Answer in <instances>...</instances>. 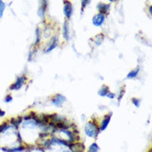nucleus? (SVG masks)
I'll list each match as a JSON object with an SVG mask.
<instances>
[{
    "mask_svg": "<svg viewBox=\"0 0 152 152\" xmlns=\"http://www.w3.org/2000/svg\"><path fill=\"white\" fill-rule=\"evenodd\" d=\"M89 3H91L89 0H84V1L81 2V9H82V10H83V9L86 7V5H87Z\"/></svg>",
    "mask_w": 152,
    "mask_h": 152,
    "instance_id": "aec40b11",
    "label": "nucleus"
},
{
    "mask_svg": "<svg viewBox=\"0 0 152 152\" xmlns=\"http://www.w3.org/2000/svg\"><path fill=\"white\" fill-rule=\"evenodd\" d=\"M12 100H13V99H12V97H11L10 96H8V97H6V99H5V101H6V102H10Z\"/></svg>",
    "mask_w": 152,
    "mask_h": 152,
    "instance_id": "5701e85b",
    "label": "nucleus"
},
{
    "mask_svg": "<svg viewBox=\"0 0 152 152\" xmlns=\"http://www.w3.org/2000/svg\"><path fill=\"white\" fill-rule=\"evenodd\" d=\"M97 9L100 12L99 13H102L105 15V13H107L109 9H110V4H105V3H100L97 5Z\"/></svg>",
    "mask_w": 152,
    "mask_h": 152,
    "instance_id": "6e6552de",
    "label": "nucleus"
},
{
    "mask_svg": "<svg viewBox=\"0 0 152 152\" xmlns=\"http://www.w3.org/2000/svg\"><path fill=\"white\" fill-rule=\"evenodd\" d=\"M69 148L72 152H83L85 150V145L83 143L75 142V143L69 144Z\"/></svg>",
    "mask_w": 152,
    "mask_h": 152,
    "instance_id": "f03ea898",
    "label": "nucleus"
},
{
    "mask_svg": "<svg viewBox=\"0 0 152 152\" xmlns=\"http://www.w3.org/2000/svg\"><path fill=\"white\" fill-rule=\"evenodd\" d=\"M63 152H70V151H64Z\"/></svg>",
    "mask_w": 152,
    "mask_h": 152,
    "instance_id": "bb28decb",
    "label": "nucleus"
},
{
    "mask_svg": "<svg viewBox=\"0 0 152 152\" xmlns=\"http://www.w3.org/2000/svg\"><path fill=\"white\" fill-rule=\"evenodd\" d=\"M57 46V37H53L52 38V40L49 42L47 47H46L45 52H46V53H49V52L53 51Z\"/></svg>",
    "mask_w": 152,
    "mask_h": 152,
    "instance_id": "423d86ee",
    "label": "nucleus"
},
{
    "mask_svg": "<svg viewBox=\"0 0 152 152\" xmlns=\"http://www.w3.org/2000/svg\"><path fill=\"white\" fill-rule=\"evenodd\" d=\"M63 12L65 16L67 17V18H70L72 14V3L70 2H68L67 3L65 4L64 9H63Z\"/></svg>",
    "mask_w": 152,
    "mask_h": 152,
    "instance_id": "0eeeda50",
    "label": "nucleus"
},
{
    "mask_svg": "<svg viewBox=\"0 0 152 152\" xmlns=\"http://www.w3.org/2000/svg\"><path fill=\"white\" fill-rule=\"evenodd\" d=\"M63 37H64V38H65L67 41H68V40H69V27H68V22H67V20H66V21L64 22V23H63Z\"/></svg>",
    "mask_w": 152,
    "mask_h": 152,
    "instance_id": "1a4fd4ad",
    "label": "nucleus"
},
{
    "mask_svg": "<svg viewBox=\"0 0 152 152\" xmlns=\"http://www.w3.org/2000/svg\"><path fill=\"white\" fill-rule=\"evenodd\" d=\"M151 7H150V12H151Z\"/></svg>",
    "mask_w": 152,
    "mask_h": 152,
    "instance_id": "a878e982",
    "label": "nucleus"
},
{
    "mask_svg": "<svg viewBox=\"0 0 152 152\" xmlns=\"http://www.w3.org/2000/svg\"><path fill=\"white\" fill-rule=\"evenodd\" d=\"M46 7H47V1H44V2H43L42 6L39 8V9H38V12H37V13H38V15H39V17H40V18H43V17H44L45 9H46Z\"/></svg>",
    "mask_w": 152,
    "mask_h": 152,
    "instance_id": "f8f14e48",
    "label": "nucleus"
},
{
    "mask_svg": "<svg viewBox=\"0 0 152 152\" xmlns=\"http://www.w3.org/2000/svg\"><path fill=\"white\" fill-rule=\"evenodd\" d=\"M111 115H108L103 121H102V123H101V128H100V131H105L106 129H107V127L109 125V122H110V121H111Z\"/></svg>",
    "mask_w": 152,
    "mask_h": 152,
    "instance_id": "9d476101",
    "label": "nucleus"
},
{
    "mask_svg": "<svg viewBox=\"0 0 152 152\" xmlns=\"http://www.w3.org/2000/svg\"><path fill=\"white\" fill-rule=\"evenodd\" d=\"M4 114H5V112H4L3 111H2V110L0 109V116H4Z\"/></svg>",
    "mask_w": 152,
    "mask_h": 152,
    "instance_id": "393cba45",
    "label": "nucleus"
},
{
    "mask_svg": "<svg viewBox=\"0 0 152 152\" xmlns=\"http://www.w3.org/2000/svg\"><path fill=\"white\" fill-rule=\"evenodd\" d=\"M47 133H41V134H40V137H41V138L47 137Z\"/></svg>",
    "mask_w": 152,
    "mask_h": 152,
    "instance_id": "b1692460",
    "label": "nucleus"
},
{
    "mask_svg": "<svg viewBox=\"0 0 152 152\" xmlns=\"http://www.w3.org/2000/svg\"><path fill=\"white\" fill-rule=\"evenodd\" d=\"M4 7H5L4 3L2 1H0V17H2V15H3V10H4Z\"/></svg>",
    "mask_w": 152,
    "mask_h": 152,
    "instance_id": "f3484780",
    "label": "nucleus"
},
{
    "mask_svg": "<svg viewBox=\"0 0 152 152\" xmlns=\"http://www.w3.org/2000/svg\"><path fill=\"white\" fill-rule=\"evenodd\" d=\"M99 146L97 143H92L90 145L88 152H98Z\"/></svg>",
    "mask_w": 152,
    "mask_h": 152,
    "instance_id": "ddd939ff",
    "label": "nucleus"
},
{
    "mask_svg": "<svg viewBox=\"0 0 152 152\" xmlns=\"http://www.w3.org/2000/svg\"><path fill=\"white\" fill-rule=\"evenodd\" d=\"M132 102H133V104H134L136 107H140V100H139V99L132 98Z\"/></svg>",
    "mask_w": 152,
    "mask_h": 152,
    "instance_id": "a211bd4d",
    "label": "nucleus"
},
{
    "mask_svg": "<svg viewBox=\"0 0 152 152\" xmlns=\"http://www.w3.org/2000/svg\"><path fill=\"white\" fill-rule=\"evenodd\" d=\"M124 90L122 89L121 90V94H120V97H119V98H118V101H119V102L121 101V98H122V97H123V95H124Z\"/></svg>",
    "mask_w": 152,
    "mask_h": 152,
    "instance_id": "412c9836",
    "label": "nucleus"
},
{
    "mask_svg": "<svg viewBox=\"0 0 152 152\" xmlns=\"http://www.w3.org/2000/svg\"><path fill=\"white\" fill-rule=\"evenodd\" d=\"M108 92H109V87L106 85H103L101 87V88L99 90L98 94L99 96H101V97H106L108 94Z\"/></svg>",
    "mask_w": 152,
    "mask_h": 152,
    "instance_id": "9b49d317",
    "label": "nucleus"
},
{
    "mask_svg": "<svg viewBox=\"0 0 152 152\" xmlns=\"http://www.w3.org/2000/svg\"><path fill=\"white\" fill-rule=\"evenodd\" d=\"M103 39H104V35L103 34H98L97 36L96 37V44L97 45H101V43H102V41H103Z\"/></svg>",
    "mask_w": 152,
    "mask_h": 152,
    "instance_id": "2eb2a0df",
    "label": "nucleus"
},
{
    "mask_svg": "<svg viewBox=\"0 0 152 152\" xmlns=\"http://www.w3.org/2000/svg\"><path fill=\"white\" fill-rule=\"evenodd\" d=\"M65 101H66V97L64 96L61 95V94H57L54 97L52 101H53V105H55L56 107H62V105L64 103Z\"/></svg>",
    "mask_w": 152,
    "mask_h": 152,
    "instance_id": "20e7f679",
    "label": "nucleus"
},
{
    "mask_svg": "<svg viewBox=\"0 0 152 152\" xmlns=\"http://www.w3.org/2000/svg\"><path fill=\"white\" fill-rule=\"evenodd\" d=\"M107 96L109 98H111V99H113L115 97V95H114L113 93H111V92H108V94Z\"/></svg>",
    "mask_w": 152,
    "mask_h": 152,
    "instance_id": "4be33fe9",
    "label": "nucleus"
},
{
    "mask_svg": "<svg viewBox=\"0 0 152 152\" xmlns=\"http://www.w3.org/2000/svg\"><path fill=\"white\" fill-rule=\"evenodd\" d=\"M36 34H37V40L35 45L38 44L39 42H40V33H39V28H37L36 29Z\"/></svg>",
    "mask_w": 152,
    "mask_h": 152,
    "instance_id": "dca6fc26",
    "label": "nucleus"
},
{
    "mask_svg": "<svg viewBox=\"0 0 152 152\" xmlns=\"http://www.w3.org/2000/svg\"><path fill=\"white\" fill-rule=\"evenodd\" d=\"M105 20V15L102 13H98L96 16H94L92 18V23L95 26L97 27H100L102 25V23H104Z\"/></svg>",
    "mask_w": 152,
    "mask_h": 152,
    "instance_id": "7ed1b4c3",
    "label": "nucleus"
},
{
    "mask_svg": "<svg viewBox=\"0 0 152 152\" xmlns=\"http://www.w3.org/2000/svg\"><path fill=\"white\" fill-rule=\"evenodd\" d=\"M150 152H151V151H150Z\"/></svg>",
    "mask_w": 152,
    "mask_h": 152,
    "instance_id": "cd10ccee",
    "label": "nucleus"
},
{
    "mask_svg": "<svg viewBox=\"0 0 152 152\" xmlns=\"http://www.w3.org/2000/svg\"><path fill=\"white\" fill-rule=\"evenodd\" d=\"M26 80V77H19L18 80L16 81L15 83H13L11 87H10V89L11 90H18L20 89L24 82V81Z\"/></svg>",
    "mask_w": 152,
    "mask_h": 152,
    "instance_id": "39448f33",
    "label": "nucleus"
},
{
    "mask_svg": "<svg viewBox=\"0 0 152 152\" xmlns=\"http://www.w3.org/2000/svg\"><path fill=\"white\" fill-rule=\"evenodd\" d=\"M138 72H139V68H136L135 70H133V71L130 72L128 73V75H127V78H135L137 76Z\"/></svg>",
    "mask_w": 152,
    "mask_h": 152,
    "instance_id": "4468645a",
    "label": "nucleus"
},
{
    "mask_svg": "<svg viewBox=\"0 0 152 152\" xmlns=\"http://www.w3.org/2000/svg\"><path fill=\"white\" fill-rule=\"evenodd\" d=\"M8 129V126H7V123H3V125H0V133L2 131H4Z\"/></svg>",
    "mask_w": 152,
    "mask_h": 152,
    "instance_id": "6ab92c4d",
    "label": "nucleus"
},
{
    "mask_svg": "<svg viewBox=\"0 0 152 152\" xmlns=\"http://www.w3.org/2000/svg\"><path fill=\"white\" fill-rule=\"evenodd\" d=\"M85 132L89 137L97 138L100 132V127L95 122L89 121L85 125Z\"/></svg>",
    "mask_w": 152,
    "mask_h": 152,
    "instance_id": "f257e3e1",
    "label": "nucleus"
}]
</instances>
